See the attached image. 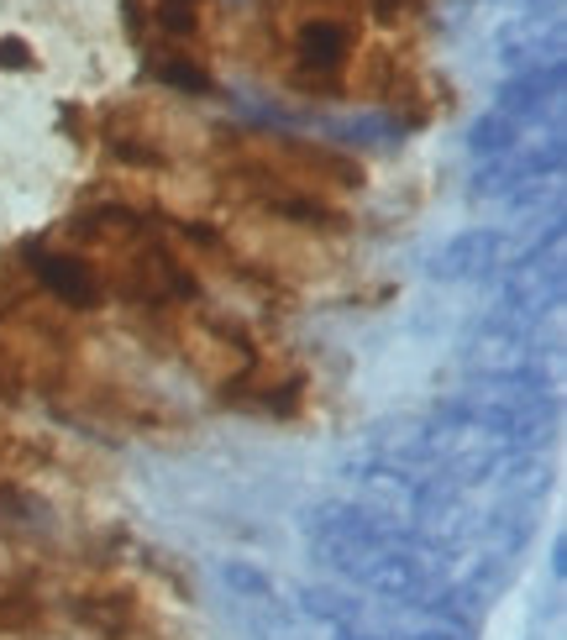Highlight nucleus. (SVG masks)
Segmentation results:
<instances>
[{
  "label": "nucleus",
  "instance_id": "1",
  "mask_svg": "<svg viewBox=\"0 0 567 640\" xmlns=\"http://www.w3.org/2000/svg\"><path fill=\"white\" fill-rule=\"evenodd\" d=\"M294 53H300V69L310 74H336L342 69V58H347V26L336 22H310L300 26V37H294Z\"/></svg>",
  "mask_w": 567,
  "mask_h": 640
}]
</instances>
